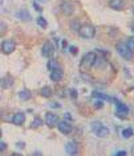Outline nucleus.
Segmentation results:
<instances>
[{
  "label": "nucleus",
  "instance_id": "obj_22",
  "mask_svg": "<svg viewBox=\"0 0 134 156\" xmlns=\"http://www.w3.org/2000/svg\"><path fill=\"white\" fill-rule=\"evenodd\" d=\"M70 28H72L73 32H79V30L81 28L80 23H79V20H73V22L70 23Z\"/></svg>",
  "mask_w": 134,
  "mask_h": 156
},
{
  "label": "nucleus",
  "instance_id": "obj_5",
  "mask_svg": "<svg viewBox=\"0 0 134 156\" xmlns=\"http://www.w3.org/2000/svg\"><path fill=\"white\" fill-rule=\"evenodd\" d=\"M16 48V43L13 40H3L2 41V52L3 54H12Z\"/></svg>",
  "mask_w": 134,
  "mask_h": 156
},
{
  "label": "nucleus",
  "instance_id": "obj_38",
  "mask_svg": "<svg viewBox=\"0 0 134 156\" xmlns=\"http://www.w3.org/2000/svg\"><path fill=\"white\" fill-rule=\"evenodd\" d=\"M132 154L134 155V147H133V150H132Z\"/></svg>",
  "mask_w": 134,
  "mask_h": 156
},
{
  "label": "nucleus",
  "instance_id": "obj_28",
  "mask_svg": "<svg viewBox=\"0 0 134 156\" xmlns=\"http://www.w3.org/2000/svg\"><path fill=\"white\" fill-rule=\"evenodd\" d=\"M69 51H70V54H72V55H76L77 54V48L73 47V45H70V47H69Z\"/></svg>",
  "mask_w": 134,
  "mask_h": 156
},
{
  "label": "nucleus",
  "instance_id": "obj_14",
  "mask_svg": "<svg viewBox=\"0 0 134 156\" xmlns=\"http://www.w3.org/2000/svg\"><path fill=\"white\" fill-rule=\"evenodd\" d=\"M109 5H110L113 9H116V11H119V9H122L123 7H125V2H123V0H110Z\"/></svg>",
  "mask_w": 134,
  "mask_h": 156
},
{
  "label": "nucleus",
  "instance_id": "obj_6",
  "mask_svg": "<svg viewBox=\"0 0 134 156\" xmlns=\"http://www.w3.org/2000/svg\"><path fill=\"white\" fill-rule=\"evenodd\" d=\"M60 9L64 13L65 16H70L73 12H75V3L72 2H62L61 5H60Z\"/></svg>",
  "mask_w": 134,
  "mask_h": 156
},
{
  "label": "nucleus",
  "instance_id": "obj_17",
  "mask_svg": "<svg viewBox=\"0 0 134 156\" xmlns=\"http://www.w3.org/2000/svg\"><path fill=\"white\" fill-rule=\"evenodd\" d=\"M93 96L97 98V99H100V100H108V101H113V100H114V98L108 96V95H105V94H100V92H93Z\"/></svg>",
  "mask_w": 134,
  "mask_h": 156
},
{
  "label": "nucleus",
  "instance_id": "obj_39",
  "mask_svg": "<svg viewBox=\"0 0 134 156\" xmlns=\"http://www.w3.org/2000/svg\"><path fill=\"white\" fill-rule=\"evenodd\" d=\"M133 13H134V7H133Z\"/></svg>",
  "mask_w": 134,
  "mask_h": 156
},
{
  "label": "nucleus",
  "instance_id": "obj_3",
  "mask_svg": "<svg viewBox=\"0 0 134 156\" xmlns=\"http://www.w3.org/2000/svg\"><path fill=\"white\" fill-rule=\"evenodd\" d=\"M92 131H93L98 137H106L109 135V128H106V127L102 126V124L98 122L92 123Z\"/></svg>",
  "mask_w": 134,
  "mask_h": 156
},
{
  "label": "nucleus",
  "instance_id": "obj_9",
  "mask_svg": "<svg viewBox=\"0 0 134 156\" xmlns=\"http://www.w3.org/2000/svg\"><path fill=\"white\" fill-rule=\"evenodd\" d=\"M62 77H64V69H62L60 66L51 71V80H53L57 83V81H60Z\"/></svg>",
  "mask_w": 134,
  "mask_h": 156
},
{
  "label": "nucleus",
  "instance_id": "obj_24",
  "mask_svg": "<svg viewBox=\"0 0 134 156\" xmlns=\"http://www.w3.org/2000/svg\"><path fill=\"white\" fill-rule=\"evenodd\" d=\"M48 69L49 71H52V69H55L56 68V67H59V63H57V60H55V59H51V60H49V62H48Z\"/></svg>",
  "mask_w": 134,
  "mask_h": 156
},
{
  "label": "nucleus",
  "instance_id": "obj_16",
  "mask_svg": "<svg viewBox=\"0 0 134 156\" xmlns=\"http://www.w3.org/2000/svg\"><path fill=\"white\" fill-rule=\"evenodd\" d=\"M106 64H108V63H106V60H105L104 58H101V56H100V58H97L96 59V62H94V67H96V68H98V69H102V68H105V67H106Z\"/></svg>",
  "mask_w": 134,
  "mask_h": 156
},
{
  "label": "nucleus",
  "instance_id": "obj_8",
  "mask_svg": "<svg viewBox=\"0 0 134 156\" xmlns=\"http://www.w3.org/2000/svg\"><path fill=\"white\" fill-rule=\"evenodd\" d=\"M57 128L60 129V132H62L64 135H69L73 131V126L68 122V120H62V122H59Z\"/></svg>",
  "mask_w": 134,
  "mask_h": 156
},
{
  "label": "nucleus",
  "instance_id": "obj_21",
  "mask_svg": "<svg viewBox=\"0 0 134 156\" xmlns=\"http://www.w3.org/2000/svg\"><path fill=\"white\" fill-rule=\"evenodd\" d=\"M133 133H134V131L130 128V127H129V128H123L122 129V137H125V139H129Z\"/></svg>",
  "mask_w": 134,
  "mask_h": 156
},
{
  "label": "nucleus",
  "instance_id": "obj_15",
  "mask_svg": "<svg viewBox=\"0 0 134 156\" xmlns=\"http://www.w3.org/2000/svg\"><path fill=\"white\" fill-rule=\"evenodd\" d=\"M16 17L17 19H20V20H31V15H29V12H28L25 8L17 11L16 12Z\"/></svg>",
  "mask_w": 134,
  "mask_h": 156
},
{
  "label": "nucleus",
  "instance_id": "obj_10",
  "mask_svg": "<svg viewBox=\"0 0 134 156\" xmlns=\"http://www.w3.org/2000/svg\"><path fill=\"white\" fill-rule=\"evenodd\" d=\"M116 115L118 118H126L129 115V107L123 103H118L117 104V109H116Z\"/></svg>",
  "mask_w": 134,
  "mask_h": 156
},
{
  "label": "nucleus",
  "instance_id": "obj_36",
  "mask_svg": "<svg viewBox=\"0 0 134 156\" xmlns=\"http://www.w3.org/2000/svg\"><path fill=\"white\" fill-rule=\"evenodd\" d=\"M132 31H133V34H134V23L132 24Z\"/></svg>",
  "mask_w": 134,
  "mask_h": 156
},
{
  "label": "nucleus",
  "instance_id": "obj_23",
  "mask_svg": "<svg viewBox=\"0 0 134 156\" xmlns=\"http://www.w3.org/2000/svg\"><path fill=\"white\" fill-rule=\"evenodd\" d=\"M36 23H37L41 28H47V24H48V23H47V20H45L43 16H39L37 19H36Z\"/></svg>",
  "mask_w": 134,
  "mask_h": 156
},
{
  "label": "nucleus",
  "instance_id": "obj_19",
  "mask_svg": "<svg viewBox=\"0 0 134 156\" xmlns=\"http://www.w3.org/2000/svg\"><path fill=\"white\" fill-rule=\"evenodd\" d=\"M40 94L43 98H51L52 96V88L51 87H43L40 91Z\"/></svg>",
  "mask_w": 134,
  "mask_h": 156
},
{
  "label": "nucleus",
  "instance_id": "obj_29",
  "mask_svg": "<svg viewBox=\"0 0 134 156\" xmlns=\"http://www.w3.org/2000/svg\"><path fill=\"white\" fill-rule=\"evenodd\" d=\"M5 148H7V144L4 143V141H2V143H0V151L3 152V151L5 150Z\"/></svg>",
  "mask_w": 134,
  "mask_h": 156
},
{
  "label": "nucleus",
  "instance_id": "obj_1",
  "mask_svg": "<svg viewBox=\"0 0 134 156\" xmlns=\"http://www.w3.org/2000/svg\"><path fill=\"white\" fill-rule=\"evenodd\" d=\"M97 59V55L94 52H88V54L84 55V58L81 59V63H80V71L82 73L88 72L92 67L94 66V62Z\"/></svg>",
  "mask_w": 134,
  "mask_h": 156
},
{
  "label": "nucleus",
  "instance_id": "obj_35",
  "mask_svg": "<svg viewBox=\"0 0 134 156\" xmlns=\"http://www.w3.org/2000/svg\"><path fill=\"white\" fill-rule=\"evenodd\" d=\"M17 145H19V148H23L25 144H24V143H17Z\"/></svg>",
  "mask_w": 134,
  "mask_h": 156
},
{
  "label": "nucleus",
  "instance_id": "obj_32",
  "mask_svg": "<svg viewBox=\"0 0 134 156\" xmlns=\"http://www.w3.org/2000/svg\"><path fill=\"white\" fill-rule=\"evenodd\" d=\"M65 120H69V122H72L73 118L70 116V113H65Z\"/></svg>",
  "mask_w": 134,
  "mask_h": 156
},
{
  "label": "nucleus",
  "instance_id": "obj_4",
  "mask_svg": "<svg viewBox=\"0 0 134 156\" xmlns=\"http://www.w3.org/2000/svg\"><path fill=\"white\" fill-rule=\"evenodd\" d=\"M94 34H96V30H94V27L90 26V24H84L79 30V35L84 39H92L94 36Z\"/></svg>",
  "mask_w": 134,
  "mask_h": 156
},
{
  "label": "nucleus",
  "instance_id": "obj_27",
  "mask_svg": "<svg viewBox=\"0 0 134 156\" xmlns=\"http://www.w3.org/2000/svg\"><path fill=\"white\" fill-rule=\"evenodd\" d=\"M94 104H96V105H94L96 108H102V107H104V101L100 100V99H98V100H97L96 103H94Z\"/></svg>",
  "mask_w": 134,
  "mask_h": 156
},
{
  "label": "nucleus",
  "instance_id": "obj_2",
  "mask_svg": "<svg viewBox=\"0 0 134 156\" xmlns=\"http://www.w3.org/2000/svg\"><path fill=\"white\" fill-rule=\"evenodd\" d=\"M116 49L118 51V54L121 58L126 59V60H132L133 59V51L129 48L128 43H123V41H118L116 44Z\"/></svg>",
  "mask_w": 134,
  "mask_h": 156
},
{
  "label": "nucleus",
  "instance_id": "obj_11",
  "mask_svg": "<svg viewBox=\"0 0 134 156\" xmlns=\"http://www.w3.org/2000/svg\"><path fill=\"white\" fill-rule=\"evenodd\" d=\"M45 123H47V126H49V127H56L59 124L57 115H55V113H52V112H47L45 113Z\"/></svg>",
  "mask_w": 134,
  "mask_h": 156
},
{
  "label": "nucleus",
  "instance_id": "obj_12",
  "mask_svg": "<svg viewBox=\"0 0 134 156\" xmlns=\"http://www.w3.org/2000/svg\"><path fill=\"white\" fill-rule=\"evenodd\" d=\"M65 151L69 155H76L79 152V145H77L76 141H68L65 144Z\"/></svg>",
  "mask_w": 134,
  "mask_h": 156
},
{
  "label": "nucleus",
  "instance_id": "obj_18",
  "mask_svg": "<svg viewBox=\"0 0 134 156\" xmlns=\"http://www.w3.org/2000/svg\"><path fill=\"white\" fill-rule=\"evenodd\" d=\"M12 86V77L11 76H4L2 79V87L3 88H9Z\"/></svg>",
  "mask_w": 134,
  "mask_h": 156
},
{
  "label": "nucleus",
  "instance_id": "obj_34",
  "mask_svg": "<svg viewBox=\"0 0 134 156\" xmlns=\"http://www.w3.org/2000/svg\"><path fill=\"white\" fill-rule=\"evenodd\" d=\"M116 155H126V151H118Z\"/></svg>",
  "mask_w": 134,
  "mask_h": 156
},
{
  "label": "nucleus",
  "instance_id": "obj_20",
  "mask_svg": "<svg viewBox=\"0 0 134 156\" xmlns=\"http://www.w3.org/2000/svg\"><path fill=\"white\" fill-rule=\"evenodd\" d=\"M19 98L22 99V100H29L31 99V92L28 90H22L19 92Z\"/></svg>",
  "mask_w": 134,
  "mask_h": 156
},
{
  "label": "nucleus",
  "instance_id": "obj_26",
  "mask_svg": "<svg viewBox=\"0 0 134 156\" xmlns=\"http://www.w3.org/2000/svg\"><path fill=\"white\" fill-rule=\"evenodd\" d=\"M128 45H129V48L132 49V51H134V36H130L129 39H128Z\"/></svg>",
  "mask_w": 134,
  "mask_h": 156
},
{
  "label": "nucleus",
  "instance_id": "obj_25",
  "mask_svg": "<svg viewBox=\"0 0 134 156\" xmlns=\"http://www.w3.org/2000/svg\"><path fill=\"white\" fill-rule=\"evenodd\" d=\"M41 124H43V120H41L40 118H36L32 122V128H36V127H40Z\"/></svg>",
  "mask_w": 134,
  "mask_h": 156
},
{
  "label": "nucleus",
  "instance_id": "obj_31",
  "mask_svg": "<svg viewBox=\"0 0 134 156\" xmlns=\"http://www.w3.org/2000/svg\"><path fill=\"white\" fill-rule=\"evenodd\" d=\"M33 7H35V9H37V11H41V7L36 2H33Z\"/></svg>",
  "mask_w": 134,
  "mask_h": 156
},
{
  "label": "nucleus",
  "instance_id": "obj_30",
  "mask_svg": "<svg viewBox=\"0 0 134 156\" xmlns=\"http://www.w3.org/2000/svg\"><path fill=\"white\" fill-rule=\"evenodd\" d=\"M70 96H72L73 99H75V98L77 96V92H76V90H70Z\"/></svg>",
  "mask_w": 134,
  "mask_h": 156
},
{
  "label": "nucleus",
  "instance_id": "obj_13",
  "mask_svg": "<svg viewBox=\"0 0 134 156\" xmlns=\"http://www.w3.org/2000/svg\"><path fill=\"white\" fill-rule=\"evenodd\" d=\"M24 122H25V113L17 112V113H15V115L12 116V123L15 124V126H22Z\"/></svg>",
  "mask_w": 134,
  "mask_h": 156
},
{
  "label": "nucleus",
  "instance_id": "obj_7",
  "mask_svg": "<svg viewBox=\"0 0 134 156\" xmlns=\"http://www.w3.org/2000/svg\"><path fill=\"white\" fill-rule=\"evenodd\" d=\"M55 54V47L52 45L51 41H45L43 44V48H41V55L44 58H52Z\"/></svg>",
  "mask_w": 134,
  "mask_h": 156
},
{
  "label": "nucleus",
  "instance_id": "obj_37",
  "mask_svg": "<svg viewBox=\"0 0 134 156\" xmlns=\"http://www.w3.org/2000/svg\"><path fill=\"white\" fill-rule=\"evenodd\" d=\"M39 2H41V3H44V2H47V0H39Z\"/></svg>",
  "mask_w": 134,
  "mask_h": 156
},
{
  "label": "nucleus",
  "instance_id": "obj_33",
  "mask_svg": "<svg viewBox=\"0 0 134 156\" xmlns=\"http://www.w3.org/2000/svg\"><path fill=\"white\" fill-rule=\"evenodd\" d=\"M51 107L52 108H60V104H59V103H52Z\"/></svg>",
  "mask_w": 134,
  "mask_h": 156
}]
</instances>
